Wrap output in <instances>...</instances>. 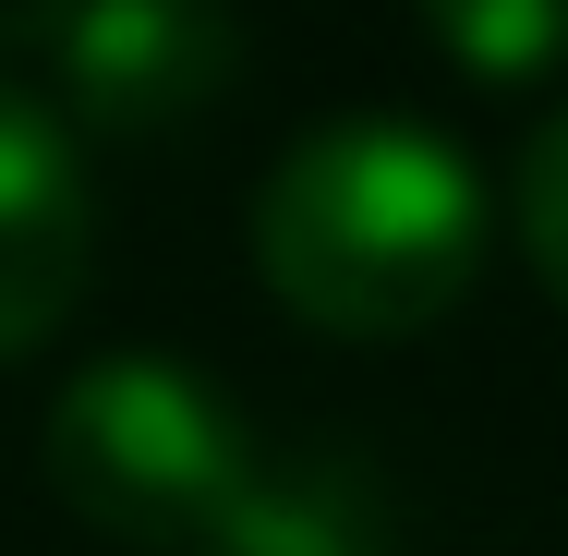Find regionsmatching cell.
<instances>
[{
	"mask_svg": "<svg viewBox=\"0 0 568 556\" xmlns=\"http://www.w3.org/2000/svg\"><path fill=\"white\" fill-rule=\"evenodd\" d=\"M49 484L85 533H121V545L387 556V520L339 459H266L230 387H206L170 351H98L49 400Z\"/></svg>",
	"mask_w": 568,
	"mask_h": 556,
	"instance_id": "1",
	"label": "cell"
},
{
	"mask_svg": "<svg viewBox=\"0 0 568 556\" xmlns=\"http://www.w3.org/2000/svg\"><path fill=\"white\" fill-rule=\"evenodd\" d=\"M254 266L327 338H412L484 279V170L412 110H339L254 182Z\"/></svg>",
	"mask_w": 568,
	"mask_h": 556,
	"instance_id": "2",
	"label": "cell"
},
{
	"mask_svg": "<svg viewBox=\"0 0 568 556\" xmlns=\"http://www.w3.org/2000/svg\"><path fill=\"white\" fill-rule=\"evenodd\" d=\"M61 110L98 145H145V133H182L194 110H219L230 73H242V24L230 0H73L61 37Z\"/></svg>",
	"mask_w": 568,
	"mask_h": 556,
	"instance_id": "3",
	"label": "cell"
},
{
	"mask_svg": "<svg viewBox=\"0 0 568 556\" xmlns=\"http://www.w3.org/2000/svg\"><path fill=\"white\" fill-rule=\"evenodd\" d=\"M98 279V182L73 121L24 85H0V363H24L37 338H61V315Z\"/></svg>",
	"mask_w": 568,
	"mask_h": 556,
	"instance_id": "4",
	"label": "cell"
},
{
	"mask_svg": "<svg viewBox=\"0 0 568 556\" xmlns=\"http://www.w3.org/2000/svg\"><path fill=\"white\" fill-rule=\"evenodd\" d=\"M412 12H424V37L471 85H545V73H568V0H412Z\"/></svg>",
	"mask_w": 568,
	"mask_h": 556,
	"instance_id": "5",
	"label": "cell"
},
{
	"mask_svg": "<svg viewBox=\"0 0 568 556\" xmlns=\"http://www.w3.org/2000/svg\"><path fill=\"white\" fill-rule=\"evenodd\" d=\"M508 230H520V266L568 303V110L520 145V170H508Z\"/></svg>",
	"mask_w": 568,
	"mask_h": 556,
	"instance_id": "6",
	"label": "cell"
},
{
	"mask_svg": "<svg viewBox=\"0 0 568 556\" xmlns=\"http://www.w3.org/2000/svg\"><path fill=\"white\" fill-rule=\"evenodd\" d=\"M73 0H0V49H49Z\"/></svg>",
	"mask_w": 568,
	"mask_h": 556,
	"instance_id": "7",
	"label": "cell"
}]
</instances>
